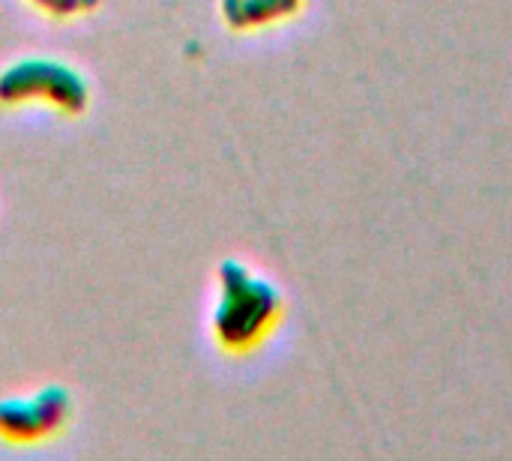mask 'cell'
Segmentation results:
<instances>
[{
  "instance_id": "6da1fadb",
  "label": "cell",
  "mask_w": 512,
  "mask_h": 461,
  "mask_svg": "<svg viewBox=\"0 0 512 461\" xmlns=\"http://www.w3.org/2000/svg\"><path fill=\"white\" fill-rule=\"evenodd\" d=\"M282 312L279 294L249 267L225 261L219 267V297L213 309V336L228 354H246L258 348L276 327Z\"/></svg>"
},
{
  "instance_id": "7a4b0ae2",
  "label": "cell",
  "mask_w": 512,
  "mask_h": 461,
  "mask_svg": "<svg viewBox=\"0 0 512 461\" xmlns=\"http://www.w3.org/2000/svg\"><path fill=\"white\" fill-rule=\"evenodd\" d=\"M48 105L66 117L90 108V84L57 57H21L0 72V108Z\"/></svg>"
},
{
  "instance_id": "3957f363",
  "label": "cell",
  "mask_w": 512,
  "mask_h": 461,
  "mask_svg": "<svg viewBox=\"0 0 512 461\" xmlns=\"http://www.w3.org/2000/svg\"><path fill=\"white\" fill-rule=\"evenodd\" d=\"M72 420V396L51 384L33 396H12L0 402V441L42 444L57 438Z\"/></svg>"
},
{
  "instance_id": "277c9868",
  "label": "cell",
  "mask_w": 512,
  "mask_h": 461,
  "mask_svg": "<svg viewBox=\"0 0 512 461\" xmlns=\"http://www.w3.org/2000/svg\"><path fill=\"white\" fill-rule=\"evenodd\" d=\"M300 0H222V21L237 30H258L285 15H294Z\"/></svg>"
},
{
  "instance_id": "5b68a950",
  "label": "cell",
  "mask_w": 512,
  "mask_h": 461,
  "mask_svg": "<svg viewBox=\"0 0 512 461\" xmlns=\"http://www.w3.org/2000/svg\"><path fill=\"white\" fill-rule=\"evenodd\" d=\"M36 12L48 15V18H57V21H66V18H78L90 9L99 6V0H27Z\"/></svg>"
}]
</instances>
